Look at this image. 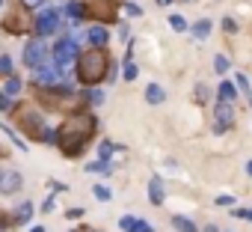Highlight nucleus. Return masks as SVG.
I'll return each mask as SVG.
<instances>
[{
  "mask_svg": "<svg viewBox=\"0 0 252 232\" xmlns=\"http://www.w3.org/2000/svg\"><path fill=\"white\" fill-rule=\"evenodd\" d=\"M172 226H175L178 232H199V229H196V223H193L190 217H181V214H178V217H172Z\"/></svg>",
  "mask_w": 252,
  "mask_h": 232,
  "instance_id": "a211bd4d",
  "label": "nucleus"
},
{
  "mask_svg": "<svg viewBox=\"0 0 252 232\" xmlns=\"http://www.w3.org/2000/svg\"><path fill=\"white\" fill-rule=\"evenodd\" d=\"M134 77H137V66L128 60V63H125V80H134Z\"/></svg>",
  "mask_w": 252,
  "mask_h": 232,
  "instance_id": "a878e982",
  "label": "nucleus"
},
{
  "mask_svg": "<svg viewBox=\"0 0 252 232\" xmlns=\"http://www.w3.org/2000/svg\"><path fill=\"white\" fill-rule=\"evenodd\" d=\"M15 113H18V125H21V131L30 137V140H42V143H57V131H51V128H45V122H42V116H39V110H30V107H12Z\"/></svg>",
  "mask_w": 252,
  "mask_h": 232,
  "instance_id": "7ed1b4c3",
  "label": "nucleus"
},
{
  "mask_svg": "<svg viewBox=\"0 0 252 232\" xmlns=\"http://www.w3.org/2000/svg\"><path fill=\"white\" fill-rule=\"evenodd\" d=\"M77 57H80V54H77V39H60V42L54 45V63H57L63 72L71 69Z\"/></svg>",
  "mask_w": 252,
  "mask_h": 232,
  "instance_id": "0eeeda50",
  "label": "nucleus"
},
{
  "mask_svg": "<svg viewBox=\"0 0 252 232\" xmlns=\"http://www.w3.org/2000/svg\"><path fill=\"white\" fill-rule=\"evenodd\" d=\"M92 193H95L98 199H110V188H104V185H95V188H92Z\"/></svg>",
  "mask_w": 252,
  "mask_h": 232,
  "instance_id": "bb28decb",
  "label": "nucleus"
},
{
  "mask_svg": "<svg viewBox=\"0 0 252 232\" xmlns=\"http://www.w3.org/2000/svg\"><path fill=\"white\" fill-rule=\"evenodd\" d=\"M27 27H30L27 6L21 3V0H15V3H9V9H6V15H3V30L21 36V33H27Z\"/></svg>",
  "mask_w": 252,
  "mask_h": 232,
  "instance_id": "20e7f679",
  "label": "nucleus"
},
{
  "mask_svg": "<svg viewBox=\"0 0 252 232\" xmlns=\"http://www.w3.org/2000/svg\"><path fill=\"white\" fill-rule=\"evenodd\" d=\"M249 220H252V211H249Z\"/></svg>",
  "mask_w": 252,
  "mask_h": 232,
  "instance_id": "a18cd8bd",
  "label": "nucleus"
},
{
  "mask_svg": "<svg viewBox=\"0 0 252 232\" xmlns=\"http://www.w3.org/2000/svg\"><path fill=\"white\" fill-rule=\"evenodd\" d=\"M21 3H24V6L30 9V6H39V3H42V0H21Z\"/></svg>",
  "mask_w": 252,
  "mask_h": 232,
  "instance_id": "58836bf2",
  "label": "nucleus"
},
{
  "mask_svg": "<svg viewBox=\"0 0 252 232\" xmlns=\"http://www.w3.org/2000/svg\"><path fill=\"white\" fill-rule=\"evenodd\" d=\"M86 39H89V42H92L95 48H104L110 36H107V27H101V24H95V27H89V30H86Z\"/></svg>",
  "mask_w": 252,
  "mask_h": 232,
  "instance_id": "4468645a",
  "label": "nucleus"
},
{
  "mask_svg": "<svg viewBox=\"0 0 252 232\" xmlns=\"http://www.w3.org/2000/svg\"><path fill=\"white\" fill-rule=\"evenodd\" d=\"M0 110H12V101H9V95H6V92L0 95Z\"/></svg>",
  "mask_w": 252,
  "mask_h": 232,
  "instance_id": "72a5a7b5",
  "label": "nucleus"
},
{
  "mask_svg": "<svg viewBox=\"0 0 252 232\" xmlns=\"http://www.w3.org/2000/svg\"><path fill=\"white\" fill-rule=\"evenodd\" d=\"M205 232H220V229L217 226H205Z\"/></svg>",
  "mask_w": 252,
  "mask_h": 232,
  "instance_id": "79ce46f5",
  "label": "nucleus"
},
{
  "mask_svg": "<svg viewBox=\"0 0 252 232\" xmlns=\"http://www.w3.org/2000/svg\"><path fill=\"white\" fill-rule=\"evenodd\" d=\"M92 12H95L101 21H116V6H113V0H95V3H92Z\"/></svg>",
  "mask_w": 252,
  "mask_h": 232,
  "instance_id": "f8f14e48",
  "label": "nucleus"
},
{
  "mask_svg": "<svg viewBox=\"0 0 252 232\" xmlns=\"http://www.w3.org/2000/svg\"><path fill=\"white\" fill-rule=\"evenodd\" d=\"M39 101L42 104H51L54 110H65L68 107V101H71V86H39Z\"/></svg>",
  "mask_w": 252,
  "mask_h": 232,
  "instance_id": "39448f33",
  "label": "nucleus"
},
{
  "mask_svg": "<svg viewBox=\"0 0 252 232\" xmlns=\"http://www.w3.org/2000/svg\"><path fill=\"white\" fill-rule=\"evenodd\" d=\"M0 191L3 193H15V191H21V176L18 173H0Z\"/></svg>",
  "mask_w": 252,
  "mask_h": 232,
  "instance_id": "ddd939ff",
  "label": "nucleus"
},
{
  "mask_svg": "<svg viewBox=\"0 0 252 232\" xmlns=\"http://www.w3.org/2000/svg\"><path fill=\"white\" fill-rule=\"evenodd\" d=\"M172 3V0H158V6H169Z\"/></svg>",
  "mask_w": 252,
  "mask_h": 232,
  "instance_id": "a19ab883",
  "label": "nucleus"
},
{
  "mask_svg": "<svg viewBox=\"0 0 252 232\" xmlns=\"http://www.w3.org/2000/svg\"><path fill=\"white\" fill-rule=\"evenodd\" d=\"M3 89H6V95H9V98H12V95H18V92H21V80H18V77H9V80H6V86H3Z\"/></svg>",
  "mask_w": 252,
  "mask_h": 232,
  "instance_id": "4be33fe9",
  "label": "nucleus"
},
{
  "mask_svg": "<svg viewBox=\"0 0 252 232\" xmlns=\"http://www.w3.org/2000/svg\"><path fill=\"white\" fill-rule=\"evenodd\" d=\"M0 6H3V0H0Z\"/></svg>",
  "mask_w": 252,
  "mask_h": 232,
  "instance_id": "49530a36",
  "label": "nucleus"
},
{
  "mask_svg": "<svg viewBox=\"0 0 252 232\" xmlns=\"http://www.w3.org/2000/svg\"><path fill=\"white\" fill-rule=\"evenodd\" d=\"M95 128H98L95 113H89V110H77V113H71L68 119L57 128V146H60V152L68 155V158L80 155V152L92 143Z\"/></svg>",
  "mask_w": 252,
  "mask_h": 232,
  "instance_id": "f257e3e1",
  "label": "nucleus"
},
{
  "mask_svg": "<svg viewBox=\"0 0 252 232\" xmlns=\"http://www.w3.org/2000/svg\"><path fill=\"white\" fill-rule=\"evenodd\" d=\"M0 75H12V60L9 57H0Z\"/></svg>",
  "mask_w": 252,
  "mask_h": 232,
  "instance_id": "cd10ccee",
  "label": "nucleus"
},
{
  "mask_svg": "<svg viewBox=\"0 0 252 232\" xmlns=\"http://www.w3.org/2000/svg\"><path fill=\"white\" fill-rule=\"evenodd\" d=\"M146 98H149L152 104H160V101L166 98V89H163L160 83H149V86H146Z\"/></svg>",
  "mask_w": 252,
  "mask_h": 232,
  "instance_id": "dca6fc26",
  "label": "nucleus"
},
{
  "mask_svg": "<svg viewBox=\"0 0 252 232\" xmlns=\"http://www.w3.org/2000/svg\"><path fill=\"white\" fill-rule=\"evenodd\" d=\"M107 69H110V57L104 48H92L86 54L77 57V80L83 86H95L107 77Z\"/></svg>",
  "mask_w": 252,
  "mask_h": 232,
  "instance_id": "f03ea898",
  "label": "nucleus"
},
{
  "mask_svg": "<svg viewBox=\"0 0 252 232\" xmlns=\"http://www.w3.org/2000/svg\"><path fill=\"white\" fill-rule=\"evenodd\" d=\"M6 226H9V217H6V214H0V232H6Z\"/></svg>",
  "mask_w": 252,
  "mask_h": 232,
  "instance_id": "4c0bfd02",
  "label": "nucleus"
},
{
  "mask_svg": "<svg viewBox=\"0 0 252 232\" xmlns=\"http://www.w3.org/2000/svg\"><path fill=\"white\" fill-rule=\"evenodd\" d=\"M33 72H36L39 86H57V83L63 80V69H60V66H51V63H45V66H39V69H33Z\"/></svg>",
  "mask_w": 252,
  "mask_h": 232,
  "instance_id": "1a4fd4ad",
  "label": "nucleus"
},
{
  "mask_svg": "<svg viewBox=\"0 0 252 232\" xmlns=\"http://www.w3.org/2000/svg\"><path fill=\"white\" fill-rule=\"evenodd\" d=\"M48 60H51V48H48L45 39H33V42L24 45V63H27V69H39Z\"/></svg>",
  "mask_w": 252,
  "mask_h": 232,
  "instance_id": "423d86ee",
  "label": "nucleus"
},
{
  "mask_svg": "<svg viewBox=\"0 0 252 232\" xmlns=\"http://www.w3.org/2000/svg\"><path fill=\"white\" fill-rule=\"evenodd\" d=\"M169 24H172V30H178V33H181V30H187V21H184L181 15H172V18H169Z\"/></svg>",
  "mask_w": 252,
  "mask_h": 232,
  "instance_id": "b1692460",
  "label": "nucleus"
},
{
  "mask_svg": "<svg viewBox=\"0 0 252 232\" xmlns=\"http://www.w3.org/2000/svg\"><path fill=\"white\" fill-rule=\"evenodd\" d=\"M122 9H125V12H128V15H134V18H137V15H143V9H140L137 3H125Z\"/></svg>",
  "mask_w": 252,
  "mask_h": 232,
  "instance_id": "7c9ffc66",
  "label": "nucleus"
},
{
  "mask_svg": "<svg viewBox=\"0 0 252 232\" xmlns=\"http://www.w3.org/2000/svg\"><path fill=\"white\" fill-rule=\"evenodd\" d=\"M149 196H152L155 205H163V182L160 179H152L149 182Z\"/></svg>",
  "mask_w": 252,
  "mask_h": 232,
  "instance_id": "f3484780",
  "label": "nucleus"
},
{
  "mask_svg": "<svg viewBox=\"0 0 252 232\" xmlns=\"http://www.w3.org/2000/svg\"><path fill=\"white\" fill-rule=\"evenodd\" d=\"M214 69H217V72L222 75V72L228 69V60H225V57H214Z\"/></svg>",
  "mask_w": 252,
  "mask_h": 232,
  "instance_id": "c756f323",
  "label": "nucleus"
},
{
  "mask_svg": "<svg viewBox=\"0 0 252 232\" xmlns=\"http://www.w3.org/2000/svg\"><path fill=\"white\" fill-rule=\"evenodd\" d=\"M234 83H228V80H222L220 83V101H234Z\"/></svg>",
  "mask_w": 252,
  "mask_h": 232,
  "instance_id": "aec40b11",
  "label": "nucleus"
},
{
  "mask_svg": "<svg viewBox=\"0 0 252 232\" xmlns=\"http://www.w3.org/2000/svg\"><path fill=\"white\" fill-rule=\"evenodd\" d=\"M208 33H211V21L208 18H202V21L193 24V39H208Z\"/></svg>",
  "mask_w": 252,
  "mask_h": 232,
  "instance_id": "6ab92c4d",
  "label": "nucleus"
},
{
  "mask_svg": "<svg viewBox=\"0 0 252 232\" xmlns=\"http://www.w3.org/2000/svg\"><path fill=\"white\" fill-rule=\"evenodd\" d=\"M222 27H225V30H228V33H234V30H237V24H234V21H231V18H225V21H222Z\"/></svg>",
  "mask_w": 252,
  "mask_h": 232,
  "instance_id": "f704fd0d",
  "label": "nucleus"
},
{
  "mask_svg": "<svg viewBox=\"0 0 252 232\" xmlns=\"http://www.w3.org/2000/svg\"><path fill=\"white\" fill-rule=\"evenodd\" d=\"M86 170H89V173H107L110 164H107V161H92V164H86Z\"/></svg>",
  "mask_w": 252,
  "mask_h": 232,
  "instance_id": "5701e85b",
  "label": "nucleus"
},
{
  "mask_svg": "<svg viewBox=\"0 0 252 232\" xmlns=\"http://www.w3.org/2000/svg\"><path fill=\"white\" fill-rule=\"evenodd\" d=\"M119 226H122V232H155V226L149 220H137V217H122Z\"/></svg>",
  "mask_w": 252,
  "mask_h": 232,
  "instance_id": "9b49d317",
  "label": "nucleus"
},
{
  "mask_svg": "<svg viewBox=\"0 0 252 232\" xmlns=\"http://www.w3.org/2000/svg\"><path fill=\"white\" fill-rule=\"evenodd\" d=\"M234 86H240V92H249V80H246V75H237Z\"/></svg>",
  "mask_w": 252,
  "mask_h": 232,
  "instance_id": "2f4dec72",
  "label": "nucleus"
},
{
  "mask_svg": "<svg viewBox=\"0 0 252 232\" xmlns=\"http://www.w3.org/2000/svg\"><path fill=\"white\" fill-rule=\"evenodd\" d=\"M33 217V205L30 202H24V205H18V214H15V223H27Z\"/></svg>",
  "mask_w": 252,
  "mask_h": 232,
  "instance_id": "412c9836",
  "label": "nucleus"
},
{
  "mask_svg": "<svg viewBox=\"0 0 252 232\" xmlns=\"http://www.w3.org/2000/svg\"><path fill=\"white\" fill-rule=\"evenodd\" d=\"M30 232H45V226H33V229H30Z\"/></svg>",
  "mask_w": 252,
  "mask_h": 232,
  "instance_id": "37998d69",
  "label": "nucleus"
},
{
  "mask_svg": "<svg viewBox=\"0 0 252 232\" xmlns=\"http://www.w3.org/2000/svg\"><path fill=\"white\" fill-rule=\"evenodd\" d=\"M231 214H234V217H249V208H234Z\"/></svg>",
  "mask_w": 252,
  "mask_h": 232,
  "instance_id": "e433bc0d",
  "label": "nucleus"
},
{
  "mask_svg": "<svg viewBox=\"0 0 252 232\" xmlns=\"http://www.w3.org/2000/svg\"><path fill=\"white\" fill-rule=\"evenodd\" d=\"M231 202H234L231 196H217V205H231Z\"/></svg>",
  "mask_w": 252,
  "mask_h": 232,
  "instance_id": "c9c22d12",
  "label": "nucleus"
},
{
  "mask_svg": "<svg viewBox=\"0 0 252 232\" xmlns=\"http://www.w3.org/2000/svg\"><path fill=\"white\" fill-rule=\"evenodd\" d=\"M60 30V12L57 9H42L39 15H36V33L45 39V36H51V33H57Z\"/></svg>",
  "mask_w": 252,
  "mask_h": 232,
  "instance_id": "6e6552de",
  "label": "nucleus"
},
{
  "mask_svg": "<svg viewBox=\"0 0 252 232\" xmlns=\"http://www.w3.org/2000/svg\"><path fill=\"white\" fill-rule=\"evenodd\" d=\"M0 128H3V125H0ZM3 134H9V137H12V143H15V146H21V149H27V143H24V140H21V137H18V134H15V131H9V128H3Z\"/></svg>",
  "mask_w": 252,
  "mask_h": 232,
  "instance_id": "c85d7f7f",
  "label": "nucleus"
},
{
  "mask_svg": "<svg viewBox=\"0 0 252 232\" xmlns=\"http://www.w3.org/2000/svg\"><path fill=\"white\" fill-rule=\"evenodd\" d=\"M89 101H92V104H101V101H104V92H101V89H92V92H89Z\"/></svg>",
  "mask_w": 252,
  "mask_h": 232,
  "instance_id": "473e14b6",
  "label": "nucleus"
},
{
  "mask_svg": "<svg viewBox=\"0 0 252 232\" xmlns=\"http://www.w3.org/2000/svg\"><path fill=\"white\" fill-rule=\"evenodd\" d=\"M65 12L71 15V21H80V18L89 15V6H86V3H77V0H71V3L65 6Z\"/></svg>",
  "mask_w": 252,
  "mask_h": 232,
  "instance_id": "2eb2a0df",
  "label": "nucleus"
},
{
  "mask_svg": "<svg viewBox=\"0 0 252 232\" xmlns=\"http://www.w3.org/2000/svg\"><path fill=\"white\" fill-rule=\"evenodd\" d=\"M231 122H234V110H231V101H220V104H217V122H214L217 134L228 131V128H231Z\"/></svg>",
  "mask_w": 252,
  "mask_h": 232,
  "instance_id": "9d476101",
  "label": "nucleus"
},
{
  "mask_svg": "<svg viewBox=\"0 0 252 232\" xmlns=\"http://www.w3.org/2000/svg\"><path fill=\"white\" fill-rule=\"evenodd\" d=\"M74 232H101V229H95V226H80V229H74Z\"/></svg>",
  "mask_w": 252,
  "mask_h": 232,
  "instance_id": "ea45409f",
  "label": "nucleus"
},
{
  "mask_svg": "<svg viewBox=\"0 0 252 232\" xmlns=\"http://www.w3.org/2000/svg\"><path fill=\"white\" fill-rule=\"evenodd\" d=\"M246 173H249V176H252V161H249V164H246Z\"/></svg>",
  "mask_w": 252,
  "mask_h": 232,
  "instance_id": "c03bdc74",
  "label": "nucleus"
},
{
  "mask_svg": "<svg viewBox=\"0 0 252 232\" xmlns=\"http://www.w3.org/2000/svg\"><path fill=\"white\" fill-rule=\"evenodd\" d=\"M113 149H116V146L104 140V143H101V155H98V158H101V161H110V155H113Z\"/></svg>",
  "mask_w": 252,
  "mask_h": 232,
  "instance_id": "393cba45",
  "label": "nucleus"
}]
</instances>
